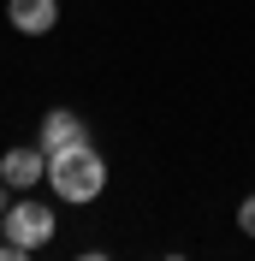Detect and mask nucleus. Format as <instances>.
Masks as SVG:
<instances>
[{
	"label": "nucleus",
	"instance_id": "1",
	"mask_svg": "<svg viewBox=\"0 0 255 261\" xmlns=\"http://www.w3.org/2000/svg\"><path fill=\"white\" fill-rule=\"evenodd\" d=\"M48 184H54L60 202H95V196L107 190V161H101L89 143L60 148V154H48Z\"/></svg>",
	"mask_w": 255,
	"mask_h": 261
},
{
	"label": "nucleus",
	"instance_id": "2",
	"mask_svg": "<svg viewBox=\"0 0 255 261\" xmlns=\"http://www.w3.org/2000/svg\"><path fill=\"white\" fill-rule=\"evenodd\" d=\"M0 226H6V244H18V249H42L54 231H60L42 202H12V208L0 214Z\"/></svg>",
	"mask_w": 255,
	"mask_h": 261
},
{
	"label": "nucleus",
	"instance_id": "3",
	"mask_svg": "<svg viewBox=\"0 0 255 261\" xmlns=\"http://www.w3.org/2000/svg\"><path fill=\"white\" fill-rule=\"evenodd\" d=\"M42 172H48V154H42V148H6V154H0L6 190H30V184H42Z\"/></svg>",
	"mask_w": 255,
	"mask_h": 261
},
{
	"label": "nucleus",
	"instance_id": "4",
	"mask_svg": "<svg viewBox=\"0 0 255 261\" xmlns=\"http://www.w3.org/2000/svg\"><path fill=\"white\" fill-rule=\"evenodd\" d=\"M83 137H89V125H83L71 107H54L48 119H42V154H60V148H78Z\"/></svg>",
	"mask_w": 255,
	"mask_h": 261
},
{
	"label": "nucleus",
	"instance_id": "5",
	"mask_svg": "<svg viewBox=\"0 0 255 261\" xmlns=\"http://www.w3.org/2000/svg\"><path fill=\"white\" fill-rule=\"evenodd\" d=\"M6 18H12V30L24 36H48L60 24V0H6Z\"/></svg>",
	"mask_w": 255,
	"mask_h": 261
},
{
	"label": "nucleus",
	"instance_id": "6",
	"mask_svg": "<svg viewBox=\"0 0 255 261\" xmlns=\"http://www.w3.org/2000/svg\"><path fill=\"white\" fill-rule=\"evenodd\" d=\"M238 231H249V238H255V196H243V202H238Z\"/></svg>",
	"mask_w": 255,
	"mask_h": 261
},
{
	"label": "nucleus",
	"instance_id": "7",
	"mask_svg": "<svg viewBox=\"0 0 255 261\" xmlns=\"http://www.w3.org/2000/svg\"><path fill=\"white\" fill-rule=\"evenodd\" d=\"M6 208H12V202H6V178H0V214H6Z\"/></svg>",
	"mask_w": 255,
	"mask_h": 261
},
{
	"label": "nucleus",
	"instance_id": "8",
	"mask_svg": "<svg viewBox=\"0 0 255 261\" xmlns=\"http://www.w3.org/2000/svg\"><path fill=\"white\" fill-rule=\"evenodd\" d=\"M0 238H6V226H0Z\"/></svg>",
	"mask_w": 255,
	"mask_h": 261
}]
</instances>
